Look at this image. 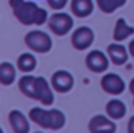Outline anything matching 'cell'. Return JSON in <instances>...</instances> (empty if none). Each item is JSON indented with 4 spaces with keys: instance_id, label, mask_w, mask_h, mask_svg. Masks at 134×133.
I'll return each mask as SVG.
<instances>
[{
    "instance_id": "22",
    "label": "cell",
    "mask_w": 134,
    "mask_h": 133,
    "mask_svg": "<svg viewBox=\"0 0 134 133\" xmlns=\"http://www.w3.org/2000/svg\"><path fill=\"white\" fill-rule=\"evenodd\" d=\"M130 91H131V94L134 96V78L130 81Z\"/></svg>"
},
{
    "instance_id": "5",
    "label": "cell",
    "mask_w": 134,
    "mask_h": 133,
    "mask_svg": "<svg viewBox=\"0 0 134 133\" xmlns=\"http://www.w3.org/2000/svg\"><path fill=\"white\" fill-rule=\"evenodd\" d=\"M72 45H73V49L75 50H80V52H83V50H87L92 44H94V41H95V33H94V30L91 28V27H86V25H83V27H78L73 33H72Z\"/></svg>"
},
{
    "instance_id": "24",
    "label": "cell",
    "mask_w": 134,
    "mask_h": 133,
    "mask_svg": "<svg viewBox=\"0 0 134 133\" xmlns=\"http://www.w3.org/2000/svg\"><path fill=\"white\" fill-rule=\"evenodd\" d=\"M133 105H134V100H133Z\"/></svg>"
},
{
    "instance_id": "17",
    "label": "cell",
    "mask_w": 134,
    "mask_h": 133,
    "mask_svg": "<svg viewBox=\"0 0 134 133\" xmlns=\"http://www.w3.org/2000/svg\"><path fill=\"white\" fill-rule=\"evenodd\" d=\"M37 66V60L31 52H25L17 58V69L24 74H31Z\"/></svg>"
},
{
    "instance_id": "14",
    "label": "cell",
    "mask_w": 134,
    "mask_h": 133,
    "mask_svg": "<svg viewBox=\"0 0 134 133\" xmlns=\"http://www.w3.org/2000/svg\"><path fill=\"white\" fill-rule=\"evenodd\" d=\"M106 114L111 119H114V121L123 119L125 114H126V105H125V102H122V100H119V99H111L106 103Z\"/></svg>"
},
{
    "instance_id": "15",
    "label": "cell",
    "mask_w": 134,
    "mask_h": 133,
    "mask_svg": "<svg viewBox=\"0 0 134 133\" xmlns=\"http://www.w3.org/2000/svg\"><path fill=\"white\" fill-rule=\"evenodd\" d=\"M16 75H17V70H16V66L13 63H9V61L0 63V85L11 86L17 78Z\"/></svg>"
},
{
    "instance_id": "11",
    "label": "cell",
    "mask_w": 134,
    "mask_h": 133,
    "mask_svg": "<svg viewBox=\"0 0 134 133\" xmlns=\"http://www.w3.org/2000/svg\"><path fill=\"white\" fill-rule=\"evenodd\" d=\"M128 50H130V49H126L123 44H120V42L115 41V42H112V44L108 45L106 53H108V57H109V60H111L112 64L122 66V64H125V63L128 61V57H130Z\"/></svg>"
},
{
    "instance_id": "1",
    "label": "cell",
    "mask_w": 134,
    "mask_h": 133,
    "mask_svg": "<svg viewBox=\"0 0 134 133\" xmlns=\"http://www.w3.org/2000/svg\"><path fill=\"white\" fill-rule=\"evenodd\" d=\"M9 6L13 8V13L16 19L22 25H44L48 22V13L47 9L37 6L36 2L30 0H9Z\"/></svg>"
},
{
    "instance_id": "19",
    "label": "cell",
    "mask_w": 134,
    "mask_h": 133,
    "mask_svg": "<svg viewBox=\"0 0 134 133\" xmlns=\"http://www.w3.org/2000/svg\"><path fill=\"white\" fill-rule=\"evenodd\" d=\"M47 3H48V6H50L52 9L61 11V9H64V8L67 6L69 0H47Z\"/></svg>"
},
{
    "instance_id": "16",
    "label": "cell",
    "mask_w": 134,
    "mask_h": 133,
    "mask_svg": "<svg viewBox=\"0 0 134 133\" xmlns=\"http://www.w3.org/2000/svg\"><path fill=\"white\" fill-rule=\"evenodd\" d=\"M133 34H134V27H131L123 17H119L117 22H115V27H114V39L117 42H122V41L128 39Z\"/></svg>"
},
{
    "instance_id": "23",
    "label": "cell",
    "mask_w": 134,
    "mask_h": 133,
    "mask_svg": "<svg viewBox=\"0 0 134 133\" xmlns=\"http://www.w3.org/2000/svg\"><path fill=\"white\" fill-rule=\"evenodd\" d=\"M0 133H3V130H2V129H0Z\"/></svg>"
},
{
    "instance_id": "7",
    "label": "cell",
    "mask_w": 134,
    "mask_h": 133,
    "mask_svg": "<svg viewBox=\"0 0 134 133\" xmlns=\"http://www.w3.org/2000/svg\"><path fill=\"white\" fill-rule=\"evenodd\" d=\"M33 100L41 102V103L45 105V106H48V105L53 103V100H55L53 86H52V83H48L47 78H44V77H36Z\"/></svg>"
},
{
    "instance_id": "10",
    "label": "cell",
    "mask_w": 134,
    "mask_h": 133,
    "mask_svg": "<svg viewBox=\"0 0 134 133\" xmlns=\"http://www.w3.org/2000/svg\"><path fill=\"white\" fill-rule=\"evenodd\" d=\"M115 130V121L108 114H95L89 121V132L92 133H114Z\"/></svg>"
},
{
    "instance_id": "12",
    "label": "cell",
    "mask_w": 134,
    "mask_h": 133,
    "mask_svg": "<svg viewBox=\"0 0 134 133\" xmlns=\"http://www.w3.org/2000/svg\"><path fill=\"white\" fill-rule=\"evenodd\" d=\"M9 125L14 133H28L30 132V121L27 114H24L20 110H11L8 114Z\"/></svg>"
},
{
    "instance_id": "20",
    "label": "cell",
    "mask_w": 134,
    "mask_h": 133,
    "mask_svg": "<svg viewBox=\"0 0 134 133\" xmlns=\"http://www.w3.org/2000/svg\"><path fill=\"white\" fill-rule=\"evenodd\" d=\"M128 132L134 133V116L130 117V122H128Z\"/></svg>"
},
{
    "instance_id": "8",
    "label": "cell",
    "mask_w": 134,
    "mask_h": 133,
    "mask_svg": "<svg viewBox=\"0 0 134 133\" xmlns=\"http://www.w3.org/2000/svg\"><path fill=\"white\" fill-rule=\"evenodd\" d=\"M109 57L101 50H92L86 55V67L94 74H103L109 67Z\"/></svg>"
},
{
    "instance_id": "9",
    "label": "cell",
    "mask_w": 134,
    "mask_h": 133,
    "mask_svg": "<svg viewBox=\"0 0 134 133\" xmlns=\"http://www.w3.org/2000/svg\"><path fill=\"white\" fill-rule=\"evenodd\" d=\"M50 83H52V86H53V89H55L56 93L64 94V93L72 91V88H73V85H75V78H73V75H72L69 70L59 69V70H55V72H53Z\"/></svg>"
},
{
    "instance_id": "6",
    "label": "cell",
    "mask_w": 134,
    "mask_h": 133,
    "mask_svg": "<svg viewBox=\"0 0 134 133\" xmlns=\"http://www.w3.org/2000/svg\"><path fill=\"white\" fill-rule=\"evenodd\" d=\"M101 89L111 96H120L125 93L126 89V83L125 80L119 75V74H114V72H108L101 77Z\"/></svg>"
},
{
    "instance_id": "4",
    "label": "cell",
    "mask_w": 134,
    "mask_h": 133,
    "mask_svg": "<svg viewBox=\"0 0 134 133\" xmlns=\"http://www.w3.org/2000/svg\"><path fill=\"white\" fill-rule=\"evenodd\" d=\"M48 28L56 36H66L73 28V17L67 13L58 11L48 17Z\"/></svg>"
},
{
    "instance_id": "18",
    "label": "cell",
    "mask_w": 134,
    "mask_h": 133,
    "mask_svg": "<svg viewBox=\"0 0 134 133\" xmlns=\"http://www.w3.org/2000/svg\"><path fill=\"white\" fill-rule=\"evenodd\" d=\"M101 13L104 14H112L119 8H122L128 0H95Z\"/></svg>"
},
{
    "instance_id": "13",
    "label": "cell",
    "mask_w": 134,
    "mask_h": 133,
    "mask_svg": "<svg viewBox=\"0 0 134 133\" xmlns=\"http://www.w3.org/2000/svg\"><path fill=\"white\" fill-rule=\"evenodd\" d=\"M94 0H70V9L72 14L76 17H87L94 13Z\"/></svg>"
},
{
    "instance_id": "2",
    "label": "cell",
    "mask_w": 134,
    "mask_h": 133,
    "mask_svg": "<svg viewBox=\"0 0 134 133\" xmlns=\"http://www.w3.org/2000/svg\"><path fill=\"white\" fill-rule=\"evenodd\" d=\"M30 121H33L34 124H37L42 129L47 130H61L66 125V114L61 110H45L42 106H33L28 113Z\"/></svg>"
},
{
    "instance_id": "21",
    "label": "cell",
    "mask_w": 134,
    "mask_h": 133,
    "mask_svg": "<svg viewBox=\"0 0 134 133\" xmlns=\"http://www.w3.org/2000/svg\"><path fill=\"white\" fill-rule=\"evenodd\" d=\"M128 49H130V55H131V57H134V39L130 42V47H128Z\"/></svg>"
},
{
    "instance_id": "3",
    "label": "cell",
    "mask_w": 134,
    "mask_h": 133,
    "mask_svg": "<svg viewBox=\"0 0 134 133\" xmlns=\"http://www.w3.org/2000/svg\"><path fill=\"white\" fill-rule=\"evenodd\" d=\"M25 44L31 52L48 53L53 47V39L50 34L42 30H31L25 34Z\"/></svg>"
}]
</instances>
